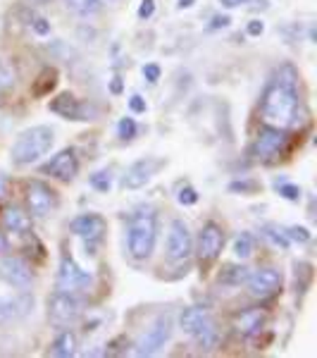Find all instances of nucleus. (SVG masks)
Listing matches in <instances>:
<instances>
[{"instance_id": "473e14b6", "label": "nucleus", "mask_w": 317, "mask_h": 358, "mask_svg": "<svg viewBox=\"0 0 317 358\" xmlns=\"http://www.w3.org/2000/svg\"><path fill=\"white\" fill-rule=\"evenodd\" d=\"M155 13V0H141L138 5V20H151Z\"/></svg>"}, {"instance_id": "f3484780", "label": "nucleus", "mask_w": 317, "mask_h": 358, "mask_svg": "<svg viewBox=\"0 0 317 358\" xmlns=\"http://www.w3.org/2000/svg\"><path fill=\"white\" fill-rule=\"evenodd\" d=\"M41 172L48 177H53V179H60V182H72L79 172L77 151H74V148H65V151L55 153L53 158L41 167Z\"/></svg>"}, {"instance_id": "c756f323", "label": "nucleus", "mask_w": 317, "mask_h": 358, "mask_svg": "<svg viewBox=\"0 0 317 358\" xmlns=\"http://www.w3.org/2000/svg\"><path fill=\"white\" fill-rule=\"evenodd\" d=\"M263 234L267 236V239L272 241V244H274L277 248H286V246H289V239H286V234H284V232H274L272 227H265V229H263Z\"/></svg>"}, {"instance_id": "4468645a", "label": "nucleus", "mask_w": 317, "mask_h": 358, "mask_svg": "<svg viewBox=\"0 0 317 358\" xmlns=\"http://www.w3.org/2000/svg\"><path fill=\"white\" fill-rule=\"evenodd\" d=\"M163 167H165V160L163 158H153V155L136 160L134 165L126 167V172H124V177H122V187L129 189V192L143 189L155 175H158L160 170H163Z\"/></svg>"}, {"instance_id": "5701e85b", "label": "nucleus", "mask_w": 317, "mask_h": 358, "mask_svg": "<svg viewBox=\"0 0 317 358\" xmlns=\"http://www.w3.org/2000/svg\"><path fill=\"white\" fill-rule=\"evenodd\" d=\"M65 3L67 10H72V13L82 15V17H91L96 13H101L103 8V0H62Z\"/></svg>"}, {"instance_id": "f8f14e48", "label": "nucleus", "mask_w": 317, "mask_h": 358, "mask_svg": "<svg viewBox=\"0 0 317 358\" xmlns=\"http://www.w3.org/2000/svg\"><path fill=\"white\" fill-rule=\"evenodd\" d=\"M249 294L258 301H267V299L277 296L281 292V285H284V277L277 268H260L253 275H249Z\"/></svg>"}, {"instance_id": "c9c22d12", "label": "nucleus", "mask_w": 317, "mask_h": 358, "mask_svg": "<svg viewBox=\"0 0 317 358\" xmlns=\"http://www.w3.org/2000/svg\"><path fill=\"white\" fill-rule=\"evenodd\" d=\"M143 77H146L151 84H158V79H160V67L155 65V62H151V65H143Z\"/></svg>"}, {"instance_id": "20e7f679", "label": "nucleus", "mask_w": 317, "mask_h": 358, "mask_svg": "<svg viewBox=\"0 0 317 358\" xmlns=\"http://www.w3.org/2000/svg\"><path fill=\"white\" fill-rule=\"evenodd\" d=\"M179 327L184 334H189V337L196 339V344H198L200 349H215L217 339H220L210 313H207L205 308H198V306H191V308L182 310Z\"/></svg>"}, {"instance_id": "4be33fe9", "label": "nucleus", "mask_w": 317, "mask_h": 358, "mask_svg": "<svg viewBox=\"0 0 317 358\" xmlns=\"http://www.w3.org/2000/svg\"><path fill=\"white\" fill-rule=\"evenodd\" d=\"M249 275H251L249 268H244V265H227V268L220 273V282L222 285H229V287H239L249 280Z\"/></svg>"}, {"instance_id": "7c9ffc66", "label": "nucleus", "mask_w": 317, "mask_h": 358, "mask_svg": "<svg viewBox=\"0 0 317 358\" xmlns=\"http://www.w3.org/2000/svg\"><path fill=\"white\" fill-rule=\"evenodd\" d=\"M286 239H293V241H298V244H305V241H310V232L305 227H296V224H293V227H289L286 229Z\"/></svg>"}, {"instance_id": "7ed1b4c3", "label": "nucleus", "mask_w": 317, "mask_h": 358, "mask_svg": "<svg viewBox=\"0 0 317 358\" xmlns=\"http://www.w3.org/2000/svg\"><path fill=\"white\" fill-rule=\"evenodd\" d=\"M55 143V131L45 124L29 127L15 138L13 148H10V160L15 165H31L36 160H41L45 153L53 148Z\"/></svg>"}, {"instance_id": "0eeeda50", "label": "nucleus", "mask_w": 317, "mask_h": 358, "mask_svg": "<svg viewBox=\"0 0 317 358\" xmlns=\"http://www.w3.org/2000/svg\"><path fill=\"white\" fill-rule=\"evenodd\" d=\"M286 143H289V136H286L284 129L263 127L251 146V155L258 163H272V160H277L286 151Z\"/></svg>"}, {"instance_id": "423d86ee", "label": "nucleus", "mask_w": 317, "mask_h": 358, "mask_svg": "<svg viewBox=\"0 0 317 358\" xmlns=\"http://www.w3.org/2000/svg\"><path fill=\"white\" fill-rule=\"evenodd\" d=\"M84 303L74 296V292L57 289L48 296V320L57 327H67L82 317Z\"/></svg>"}, {"instance_id": "393cba45", "label": "nucleus", "mask_w": 317, "mask_h": 358, "mask_svg": "<svg viewBox=\"0 0 317 358\" xmlns=\"http://www.w3.org/2000/svg\"><path fill=\"white\" fill-rule=\"evenodd\" d=\"M38 79H41V82L34 86V94H36V96H43V94H48V91L55 86V82H57V72H55V69H43V74H41Z\"/></svg>"}, {"instance_id": "6e6552de", "label": "nucleus", "mask_w": 317, "mask_h": 358, "mask_svg": "<svg viewBox=\"0 0 317 358\" xmlns=\"http://www.w3.org/2000/svg\"><path fill=\"white\" fill-rule=\"evenodd\" d=\"M172 327H175V322H172V315H160L158 320H155L153 325L136 339L134 354L136 356H153V354H158V351L163 349L167 342H170Z\"/></svg>"}, {"instance_id": "9d476101", "label": "nucleus", "mask_w": 317, "mask_h": 358, "mask_svg": "<svg viewBox=\"0 0 317 358\" xmlns=\"http://www.w3.org/2000/svg\"><path fill=\"white\" fill-rule=\"evenodd\" d=\"M193 256V239L184 220H172L170 234H167V258L170 263L182 265Z\"/></svg>"}, {"instance_id": "4c0bfd02", "label": "nucleus", "mask_w": 317, "mask_h": 358, "mask_svg": "<svg viewBox=\"0 0 317 358\" xmlns=\"http://www.w3.org/2000/svg\"><path fill=\"white\" fill-rule=\"evenodd\" d=\"M246 31H249V36H260V34L265 31V22L260 20H251L249 27H246Z\"/></svg>"}, {"instance_id": "ea45409f", "label": "nucleus", "mask_w": 317, "mask_h": 358, "mask_svg": "<svg viewBox=\"0 0 317 358\" xmlns=\"http://www.w3.org/2000/svg\"><path fill=\"white\" fill-rule=\"evenodd\" d=\"M244 3H249V0H220V5H222V8H227V10H234V8H239V5H244Z\"/></svg>"}, {"instance_id": "a878e982", "label": "nucleus", "mask_w": 317, "mask_h": 358, "mask_svg": "<svg viewBox=\"0 0 317 358\" xmlns=\"http://www.w3.org/2000/svg\"><path fill=\"white\" fill-rule=\"evenodd\" d=\"M89 184L96 189V192H101V194H108L110 192V187H112V179H110V172H105V170H101V172H94L89 179Z\"/></svg>"}, {"instance_id": "f03ea898", "label": "nucleus", "mask_w": 317, "mask_h": 358, "mask_svg": "<svg viewBox=\"0 0 317 358\" xmlns=\"http://www.w3.org/2000/svg\"><path fill=\"white\" fill-rule=\"evenodd\" d=\"M155 239H158V213L148 208H138L131 215L129 229H126V248L134 261H146L151 258Z\"/></svg>"}, {"instance_id": "c85d7f7f", "label": "nucleus", "mask_w": 317, "mask_h": 358, "mask_svg": "<svg viewBox=\"0 0 317 358\" xmlns=\"http://www.w3.org/2000/svg\"><path fill=\"white\" fill-rule=\"evenodd\" d=\"M177 201H179L182 206H193V203H198V192H196L193 187H182L179 194H177Z\"/></svg>"}, {"instance_id": "f257e3e1", "label": "nucleus", "mask_w": 317, "mask_h": 358, "mask_svg": "<svg viewBox=\"0 0 317 358\" xmlns=\"http://www.w3.org/2000/svg\"><path fill=\"white\" fill-rule=\"evenodd\" d=\"M296 72L293 67H281L274 79L265 86L260 96V120L265 127L274 129H291L301 117V96L296 86Z\"/></svg>"}, {"instance_id": "37998d69", "label": "nucleus", "mask_w": 317, "mask_h": 358, "mask_svg": "<svg viewBox=\"0 0 317 358\" xmlns=\"http://www.w3.org/2000/svg\"><path fill=\"white\" fill-rule=\"evenodd\" d=\"M122 91V84H119V77H115V82H112V94H119Z\"/></svg>"}, {"instance_id": "a211bd4d", "label": "nucleus", "mask_w": 317, "mask_h": 358, "mask_svg": "<svg viewBox=\"0 0 317 358\" xmlns=\"http://www.w3.org/2000/svg\"><path fill=\"white\" fill-rule=\"evenodd\" d=\"M34 308V296L15 294V296H0V322L20 320Z\"/></svg>"}, {"instance_id": "f704fd0d", "label": "nucleus", "mask_w": 317, "mask_h": 358, "mask_svg": "<svg viewBox=\"0 0 317 358\" xmlns=\"http://www.w3.org/2000/svg\"><path fill=\"white\" fill-rule=\"evenodd\" d=\"M129 108H131V113H136V115H141V113H146V98L143 96H138V94H134L129 98Z\"/></svg>"}, {"instance_id": "39448f33", "label": "nucleus", "mask_w": 317, "mask_h": 358, "mask_svg": "<svg viewBox=\"0 0 317 358\" xmlns=\"http://www.w3.org/2000/svg\"><path fill=\"white\" fill-rule=\"evenodd\" d=\"M24 201H27V213H31V217H38V220L53 215V213L57 210V203H60L55 189L50 187V184L41 182V179H31V182H27Z\"/></svg>"}, {"instance_id": "1a4fd4ad", "label": "nucleus", "mask_w": 317, "mask_h": 358, "mask_svg": "<svg viewBox=\"0 0 317 358\" xmlns=\"http://www.w3.org/2000/svg\"><path fill=\"white\" fill-rule=\"evenodd\" d=\"M48 110L60 115L62 120H72V122H89V120H96V115H98V110L94 106L79 101L74 94L55 96L53 101L48 103Z\"/></svg>"}, {"instance_id": "412c9836", "label": "nucleus", "mask_w": 317, "mask_h": 358, "mask_svg": "<svg viewBox=\"0 0 317 358\" xmlns=\"http://www.w3.org/2000/svg\"><path fill=\"white\" fill-rule=\"evenodd\" d=\"M53 356H60V358H69L77 354V334L72 330H62L60 334L55 337L53 342Z\"/></svg>"}, {"instance_id": "2f4dec72", "label": "nucleus", "mask_w": 317, "mask_h": 358, "mask_svg": "<svg viewBox=\"0 0 317 358\" xmlns=\"http://www.w3.org/2000/svg\"><path fill=\"white\" fill-rule=\"evenodd\" d=\"M15 84V72L8 65H0V91L10 89Z\"/></svg>"}, {"instance_id": "ddd939ff", "label": "nucleus", "mask_w": 317, "mask_h": 358, "mask_svg": "<svg viewBox=\"0 0 317 358\" xmlns=\"http://www.w3.org/2000/svg\"><path fill=\"white\" fill-rule=\"evenodd\" d=\"M222 248H224V229L217 222H205L198 234V244H196L198 261L203 265L215 263L222 256Z\"/></svg>"}, {"instance_id": "72a5a7b5", "label": "nucleus", "mask_w": 317, "mask_h": 358, "mask_svg": "<svg viewBox=\"0 0 317 358\" xmlns=\"http://www.w3.org/2000/svg\"><path fill=\"white\" fill-rule=\"evenodd\" d=\"M229 192L253 194V192H258V184L256 182H232V184H229Z\"/></svg>"}, {"instance_id": "dca6fc26", "label": "nucleus", "mask_w": 317, "mask_h": 358, "mask_svg": "<svg viewBox=\"0 0 317 358\" xmlns=\"http://www.w3.org/2000/svg\"><path fill=\"white\" fill-rule=\"evenodd\" d=\"M0 280L17 289H27L34 282V270L24 258L20 256H3L0 258Z\"/></svg>"}, {"instance_id": "9b49d317", "label": "nucleus", "mask_w": 317, "mask_h": 358, "mask_svg": "<svg viewBox=\"0 0 317 358\" xmlns=\"http://www.w3.org/2000/svg\"><path fill=\"white\" fill-rule=\"evenodd\" d=\"M94 277L89 270H84L82 265L74 261L69 253L60 258V268H57V287L65 292H84L91 287Z\"/></svg>"}, {"instance_id": "e433bc0d", "label": "nucleus", "mask_w": 317, "mask_h": 358, "mask_svg": "<svg viewBox=\"0 0 317 358\" xmlns=\"http://www.w3.org/2000/svg\"><path fill=\"white\" fill-rule=\"evenodd\" d=\"M31 27H34V31L41 34V36H45V34H50V22H48V20H43V17H36V20L31 22Z\"/></svg>"}, {"instance_id": "58836bf2", "label": "nucleus", "mask_w": 317, "mask_h": 358, "mask_svg": "<svg viewBox=\"0 0 317 358\" xmlns=\"http://www.w3.org/2000/svg\"><path fill=\"white\" fill-rule=\"evenodd\" d=\"M229 22L232 20H229L227 15H217V17H212V22L207 29H210V31H215V29H224V27H229Z\"/></svg>"}, {"instance_id": "cd10ccee", "label": "nucleus", "mask_w": 317, "mask_h": 358, "mask_svg": "<svg viewBox=\"0 0 317 358\" xmlns=\"http://www.w3.org/2000/svg\"><path fill=\"white\" fill-rule=\"evenodd\" d=\"M277 192L286 201H301V187L291 182H277Z\"/></svg>"}, {"instance_id": "2eb2a0df", "label": "nucleus", "mask_w": 317, "mask_h": 358, "mask_svg": "<svg viewBox=\"0 0 317 358\" xmlns=\"http://www.w3.org/2000/svg\"><path fill=\"white\" fill-rule=\"evenodd\" d=\"M69 232L84 239L86 244H98L108 232V220L98 213H84V215H77L69 222Z\"/></svg>"}, {"instance_id": "79ce46f5", "label": "nucleus", "mask_w": 317, "mask_h": 358, "mask_svg": "<svg viewBox=\"0 0 317 358\" xmlns=\"http://www.w3.org/2000/svg\"><path fill=\"white\" fill-rule=\"evenodd\" d=\"M8 251V236H5V232H0V253Z\"/></svg>"}, {"instance_id": "a19ab883", "label": "nucleus", "mask_w": 317, "mask_h": 358, "mask_svg": "<svg viewBox=\"0 0 317 358\" xmlns=\"http://www.w3.org/2000/svg\"><path fill=\"white\" fill-rule=\"evenodd\" d=\"M193 3H196V0H177V8H179V10H186V8H191Z\"/></svg>"}, {"instance_id": "bb28decb", "label": "nucleus", "mask_w": 317, "mask_h": 358, "mask_svg": "<svg viewBox=\"0 0 317 358\" xmlns=\"http://www.w3.org/2000/svg\"><path fill=\"white\" fill-rule=\"evenodd\" d=\"M138 131V124L134 122V117H122L117 122V136L122 138V141H131V138L136 136Z\"/></svg>"}, {"instance_id": "6ab92c4d", "label": "nucleus", "mask_w": 317, "mask_h": 358, "mask_svg": "<svg viewBox=\"0 0 317 358\" xmlns=\"http://www.w3.org/2000/svg\"><path fill=\"white\" fill-rule=\"evenodd\" d=\"M265 322H267V313L260 308H246L241 310V313L234 315V330L236 334H241V337H253V334H258L265 327Z\"/></svg>"}, {"instance_id": "b1692460", "label": "nucleus", "mask_w": 317, "mask_h": 358, "mask_svg": "<svg viewBox=\"0 0 317 358\" xmlns=\"http://www.w3.org/2000/svg\"><path fill=\"white\" fill-rule=\"evenodd\" d=\"M251 253H253V236L249 232H241L234 241V256L241 258V261H246Z\"/></svg>"}, {"instance_id": "aec40b11", "label": "nucleus", "mask_w": 317, "mask_h": 358, "mask_svg": "<svg viewBox=\"0 0 317 358\" xmlns=\"http://www.w3.org/2000/svg\"><path fill=\"white\" fill-rule=\"evenodd\" d=\"M31 220L34 217L17 206H8L3 210V227L13 234H31Z\"/></svg>"}]
</instances>
